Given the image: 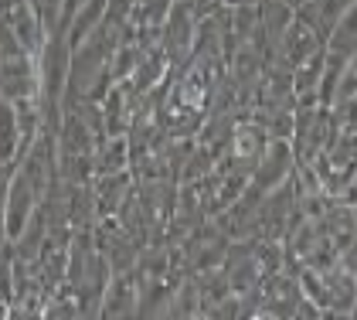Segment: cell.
Segmentation results:
<instances>
[{
    "mask_svg": "<svg viewBox=\"0 0 357 320\" xmlns=\"http://www.w3.org/2000/svg\"><path fill=\"white\" fill-rule=\"evenodd\" d=\"M34 3V10L41 14V24H45V31L52 34V31H58V21H61V7H65V0H31Z\"/></svg>",
    "mask_w": 357,
    "mask_h": 320,
    "instance_id": "15",
    "label": "cell"
},
{
    "mask_svg": "<svg viewBox=\"0 0 357 320\" xmlns=\"http://www.w3.org/2000/svg\"><path fill=\"white\" fill-rule=\"evenodd\" d=\"M300 3H306V0H293V7H300Z\"/></svg>",
    "mask_w": 357,
    "mask_h": 320,
    "instance_id": "20",
    "label": "cell"
},
{
    "mask_svg": "<svg viewBox=\"0 0 357 320\" xmlns=\"http://www.w3.org/2000/svg\"><path fill=\"white\" fill-rule=\"evenodd\" d=\"M139 310V290L137 279H133V269L130 272H112L109 283H106V293L99 303V317H137Z\"/></svg>",
    "mask_w": 357,
    "mask_h": 320,
    "instance_id": "5",
    "label": "cell"
},
{
    "mask_svg": "<svg viewBox=\"0 0 357 320\" xmlns=\"http://www.w3.org/2000/svg\"><path fill=\"white\" fill-rule=\"evenodd\" d=\"M324 283H327V317H351L357 300L354 272H347L337 259L330 269H324Z\"/></svg>",
    "mask_w": 357,
    "mask_h": 320,
    "instance_id": "8",
    "label": "cell"
},
{
    "mask_svg": "<svg viewBox=\"0 0 357 320\" xmlns=\"http://www.w3.org/2000/svg\"><path fill=\"white\" fill-rule=\"evenodd\" d=\"M354 0H306L296 7V14H300L306 24L313 27L324 41L330 38V31L337 27V21L347 14V7H351Z\"/></svg>",
    "mask_w": 357,
    "mask_h": 320,
    "instance_id": "10",
    "label": "cell"
},
{
    "mask_svg": "<svg viewBox=\"0 0 357 320\" xmlns=\"http://www.w3.org/2000/svg\"><path fill=\"white\" fill-rule=\"evenodd\" d=\"M130 170V140L126 133L102 136L96 143V174H119Z\"/></svg>",
    "mask_w": 357,
    "mask_h": 320,
    "instance_id": "12",
    "label": "cell"
},
{
    "mask_svg": "<svg viewBox=\"0 0 357 320\" xmlns=\"http://www.w3.org/2000/svg\"><path fill=\"white\" fill-rule=\"evenodd\" d=\"M324 45H327V41H324V38H320V34L296 14V21L286 27V34L279 38V45H275V52H273L269 61L279 65V68H286V72H293L303 58H310L313 52H320Z\"/></svg>",
    "mask_w": 357,
    "mask_h": 320,
    "instance_id": "3",
    "label": "cell"
},
{
    "mask_svg": "<svg viewBox=\"0 0 357 320\" xmlns=\"http://www.w3.org/2000/svg\"><path fill=\"white\" fill-rule=\"evenodd\" d=\"M21 52H24V45L17 41V34L0 21V61H7V58H14V54H21Z\"/></svg>",
    "mask_w": 357,
    "mask_h": 320,
    "instance_id": "16",
    "label": "cell"
},
{
    "mask_svg": "<svg viewBox=\"0 0 357 320\" xmlns=\"http://www.w3.org/2000/svg\"><path fill=\"white\" fill-rule=\"evenodd\" d=\"M354 235H357V205H354Z\"/></svg>",
    "mask_w": 357,
    "mask_h": 320,
    "instance_id": "19",
    "label": "cell"
},
{
    "mask_svg": "<svg viewBox=\"0 0 357 320\" xmlns=\"http://www.w3.org/2000/svg\"><path fill=\"white\" fill-rule=\"evenodd\" d=\"M255 14H259V38L266 45V54L273 58L279 38L286 34V27L296 21V7L289 0H259Z\"/></svg>",
    "mask_w": 357,
    "mask_h": 320,
    "instance_id": "6",
    "label": "cell"
},
{
    "mask_svg": "<svg viewBox=\"0 0 357 320\" xmlns=\"http://www.w3.org/2000/svg\"><path fill=\"white\" fill-rule=\"evenodd\" d=\"M289 3H293V0H289Z\"/></svg>",
    "mask_w": 357,
    "mask_h": 320,
    "instance_id": "21",
    "label": "cell"
},
{
    "mask_svg": "<svg viewBox=\"0 0 357 320\" xmlns=\"http://www.w3.org/2000/svg\"><path fill=\"white\" fill-rule=\"evenodd\" d=\"M324 65H327V45L310 58H303L300 65L289 72L293 79V96L296 106H320V82H324Z\"/></svg>",
    "mask_w": 357,
    "mask_h": 320,
    "instance_id": "7",
    "label": "cell"
},
{
    "mask_svg": "<svg viewBox=\"0 0 357 320\" xmlns=\"http://www.w3.org/2000/svg\"><path fill=\"white\" fill-rule=\"evenodd\" d=\"M296 170V150L289 140H269L262 157L255 160L252 174H248V187H255L259 194H269L275 187H282Z\"/></svg>",
    "mask_w": 357,
    "mask_h": 320,
    "instance_id": "1",
    "label": "cell"
},
{
    "mask_svg": "<svg viewBox=\"0 0 357 320\" xmlns=\"http://www.w3.org/2000/svg\"><path fill=\"white\" fill-rule=\"evenodd\" d=\"M92 191H96L99 218H106V214L119 212L123 201L133 194V177H130V170H119V174H96V177H92Z\"/></svg>",
    "mask_w": 357,
    "mask_h": 320,
    "instance_id": "9",
    "label": "cell"
},
{
    "mask_svg": "<svg viewBox=\"0 0 357 320\" xmlns=\"http://www.w3.org/2000/svg\"><path fill=\"white\" fill-rule=\"evenodd\" d=\"M357 96V52L347 54V61H344V72H340V85H337V99H333V106L337 103H344V99H351Z\"/></svg>",
    "mask_w": 357,
    "mask_h": 320,
    "instance_id": "14",
    "label": "cell"
},
{
    "mask_svg": "<svg viewBox=\"0 0 357 320\" xmlns=\"http://www.w3.org/2000/svg\"><path fill=\"white\" fill-rule=\"evenodd\" d=\"M0 21L17 34V41L24 45V52H31V54L41 52V45H45L48 31H45L41 14L34 10V3H31V0H7V3L0 7Z\"/></svg>",
    "mask_w": 357,
    "mask_h": 320,
    "instance_id": "4",
    "label": "cell"
},
{
    "mask_svg": "<svg viewBox=\"0 0 357 320\" xmlns=\"http://www.w3.org/2000/svg\"><path fill=\"white\" fill-rule=\"evenodd\" d=\"M327 48H330V52H340V54L357 52V0L347 7V14L337 21V27L330 31Z\"/></svg>",
    "mask_w": 357,
    "mask_h": 320,
    "instance_id": "13",
    "label": "cell"
},
{
    "mask_svg": "<svg viewBox=\"0 0 357 320\" xmlns=\"http://www.w3.org/2000/svg\"><path fill=\"white\" fill-rule=\"evenodd\" d=\"M0 99H7V103L41 99L38 58L31 52H21L14 58H7V61H0Z\"/></svg>",
    "mask_w": 357,
    "mask_h": 320,
    "instance_id": "2",
    "label": "cell"
},
{
    "mask_svg": "<svg viewBox=\"0 0 357 320\" xmlns=\"http://www.w3.org/2000/svg\"><path fill=\"white\" fill-rule=\"evenodd\" d=\"M106 3H109V0H85L82 7L75 10V17L65 27V38H68L72 48H79L85 38H92V34L102 27V21H106Z\"/></svg>",
    "mask_w": 357,
    "mask_h": 320,
    "instance_id": "11",
    "label": "cell"
},
{
    "mask_svg": "<svg viewBox=\"0 0 357 320\" xmlns=\"http://www.w3.org/2000/svg\"><path fill=\"white\" fill-rule=\"evenodd\" d=\"M228 7H238V3H259V0H225Z\"/></svg>",
    "mask_w": 357,
    "mask_h": 320,
    "instance_id": "18",
    "label": "cell"
},
{
    "mask_svg": "<svg viewBox=\"0 0 357 320\" xmlns=\"http://www.w3.org/2000/svg\"><path fill=\"white\" fill-rule=\"evenodd\" d=\"M340 266L347 269V272H354V279H357V235L344 245V252H340Z\"/></svg>",
    "mask_w": 357,
    "mask_h": 320,
    "instance_id": "17",
    "label": "cell"
}]
</instances>
